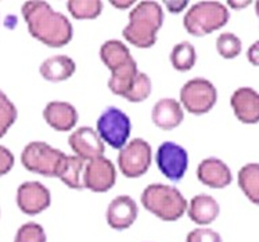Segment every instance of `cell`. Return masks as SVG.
Segmentation results:
<instances>
[{
    "label": "cell",
    "instance_id": "obj_1",
    "mask_svg": "<svg viewBox=\"0 0 259 242\" xmlns=\"http://www.w3.org/2000/svg\"><path fill=\"white\" fill-rule=\"evenodd\" d=\"M22 15L30 35L49 47H64L72 40V23L46 2H26Z\"/></svg>",
    "mask_w": 259,
    "mask_h": 242
},
{
    "label": "cell",
    "instance_id": "obj_2",
    "mask_svg": "<svg viewBox=\"0 0 259 242\" xmlns=\"http://www.w3.org/2000/svg\"><path fill=\"white\" fill-rule=\"evenodd\" d=\"M100 58L105 68L111 70L108 80L109 90L124 98L138 76L137 60L134 59L128 47L121 40L109 39L101 44Z\"/></svg>",
    "mask_w": 259,
    "mask_h": 242
},
{
    "label": "cell",
    "instance_id": "obj_3",
    "mask_svg": "<svg viewBox=\"0 0 259 242\" xmlns=\"http://www.w3.org/2000/svg\"><path fill=\"white\" fill-rule=\"evenodd\" d=\"M165 14L157 2H141L130 11L128 23L123 28L124 39L135 47L149 48L155 44Z\"/></svg>",
    "mask_w": 259,
    "mask_h": 242
},
{
    "label": "cell",
    "instance_id": "obj_4",
    "mask_svg": "<svg viewBox=\"0 0 259 242\" xmlns=\"http://www.w3.org/2000/svg\"><path fill=\"white\" fill-rule=\"evenodd\" d=\"M142 206L149 213L165 222L178 221L188 210V202L174 186L151 183L143 190Z\"/></svg>",
    "mask_w": 259,
    "mask_h": 242
},
{
    "label": "cell",
    "instance_id": "obj_5",
    "mask_svg": "<svg viewBox=\"0 0 259 242\" xmlns=\"http://www.w3.org/2000/svg\"><path fill=\"white\" fill-rule=\"evenodd\" d=\"M230 20V11L220 2H198L186 11L184 27L193 36H204L224 27Z\"/></svg>",
    "mask_w": 259,
    "mask_h": 242
},
{
    "label": "cell",
    "instance_id": "obj_6",
    "mask_svg": "<svg viewBox=\"0 0 259 242\" xmlns=\"http://www.w3.org/2000/svg\"><path fill=\"white\" fill-rule=\"evenodd\" d=\"M66 153L45 141H31L22 151L20 161L27 171L46 177H58Z\"/></svg>",
    "mask_w": 259,
    "mask_h": 242
},
{
    "label": "cell",
    "instance_id": "obj_7",
    "mask_svg": "<svg viewBox=\"0 0 259 242\" xmlns=\"http://www.w3.org/2000/svg\"><path fill=\"white\" fill-rule=\"evenodd\" d=\"M96 131L101 140L115 149H121L128 143L131 135V120L116 106H108L97 118Z\"/></svg>",
    "mask_w": 259,
    "mask_h": 242
},
{
    "label": "cell",
    "instance_id": "obj_8",
    "mask_svg": "<svg viewBox=\"0 0 259 242\" xmlns=\"http://www.w3.org/2000/svg\"><path fill=\"white\" fill-rule=\"evenodd\" d=\"M218 101V90L209 80L192 78L180 90V104L192 114H205Z\"/></svg>",
    "mask_w": 259,
    "mask_h": 242
},
{
    "label": "cell",
    "instance_id": "obj_9",
    "mask_svg": "<svg viewBox=\"0 0 259 242\" xmlns=\"http://www.w3.org/2000/svg\"><path fill=\"white\" fill-rule=\"evenodd\" d=\"M153 161V149L145 139H133L117 155V165L125 177L135 179L149 171Z\"/></svg>",
    "mask_w": 259,
    "mask_h": 242
},
{
    "label": "cell",
    "instance_id": "obj_10",
    "mask_svg": "<svg viewBox=\"0 0 259 242\" xmlns=\"http://www.w3.org/2000/svg\"><path fill=\"white\" fill-rule=\"evenodd\" d=\"M155 163L163 176L170 182H178L185 176L188 171L189 156L182 145L173 141H165L158 147Z\"/></svg>",
    "mask_w": 259,
    "mask_h": 242
},
{
    "label": "cell",
    "instance_id": "obj_11",
    "mask_svg": "<svg viewBox=\"0 0 259 242\" xmlns=\"http://www.w3.org/2000/svg\"><path fill=\"white\" fill-rule=\"evenodd\" d=\"M115 182L116 168L109 159L101 156L87 161L82 176L84 189L91 190L93 193H105L112 189Z\"/></svg>",
    "mask_w": 259,
    "mask_h": 242
},
{
    "label": "cell",
    "instance_id": "obj_12",
    "mask_svg": "<svg viewBox=\"0 0 259 242\" xmlns=\"http://www.w3.org/2000/svg\"><path fill=\"white\" fill-rule=\"evenodd\" d=\"M52 203V195L46 186L40 182H24L16 191V205L22 213L27 215H38Z\"/></svg>",
    "mask_w": 259,
    "mask_h": 242
},
{
    "label": "cell",
    "instance_id": "obj_13",
    "mask_svg": "<svg viewBox=\"0 0 259 242\" xmlns=\"http://www.w3.org/2000/svg\"><path fill=\"white\" fill-rule=\"evenodd\" d=\"M69 147L74 155L85 161L104 156L105 145L96 129L91 127H80L74 129L69 136Z\"/></svg>",
    "mask_w": 259,
    "mask_h": 242
},
{
    "label": "cell",
    "instance_id": "obj_14",
    "mask_svg": "<svg viewBox=\"0 0 259 242\" xmlns=\"http://www.w3.org/2000/svg\"><path fill=\"white\" fill-rule=\"evenodd\" d=\"M138 218V205L128 195H119L109 202L105 219L111 229L127 230L134 225Z\"/></svg>",
    "mask_w": 259,
    "mask_h": 242
},
{
    "label": "cell",
    "instance_id": "obj_15",
    "mask_svg": "<svg viewBox=\"0 0 259 242\" xmlns=\"http://www.w3.org/2000/svg\"><path fill=\"white\" fill-rule=\"evenodd\" d=\"M231 108L240 123H259V93L252 88L243 86L236 89L231 96Z\"/></svg>",
    "mask_w": 259,
    "mask_h": 242
},
{
    "label": "cell",
    "instance_id": "obj_16",
    "mask_svg": "<svg viewBox=\"0 0 259 242\" xmlns=\"http://www.w3.org/2000/svg\"><path fill=\"white\" fill-rule=\"evenodd\" d=\"M197 177L204 186L210 189H224L232 183L230 167L218 157H206L197 167Z\"/></svg>",
    "mask_w": 259,
    "mask_h": 242
},
{
    "label": "cell",
    "instance_id": "obj_17",
    "mask_svg": "<svg viewBox=\"0 0 259 242\" xmlns=\"http://www.w3.org/2000/svg\"><path fill=\"white\" fill-rule=\"evenodd\" d=\"M44 118L57 132H68L76 127L78 112L70 102L50 101L44 109Z\"/></svg>",
    "mask_w": 259,
    "mask_h": 242
},
{
    "label": "cell",
    "instance_id": "obj_18",
    "mask_svg": "<svg viewBox=\"0 0 259 242\" xmlns=\"http://www.w3.org/2000/svg\"><path fill=\"white\" fill-rule=\"evenodd\" d=\"M151 120L162 131H171L184 121V109L174 98H161L154 105Z\"/></svg>",
    "mask_w": 259,
    "mask_h": 242
},
{
    "label": "cell",
    "instance_id": "obj_19",
    "mask_svg": "<svg viewBox=\"0 0 259 242\" xmlns=\"http://www.w3.org/2000/svg\"><path fill=\"white\" fill-rule=\"evenodd\" d=\"M188 217L196 225L206 226L216 221L220 214V205L208 194H197L188 203Z\"/></svg>",
    "mask_w": 259,
    "mask_h": 242
},
{
    "label": "cell",
    "instance_id": "obj_20",
    "mask_svg": "<svg viewBox=\"0 0 259 242\" xmlns=\"http://www.w3.org/2000/svg\"><path fill=\"white\" fill-rule=\"evenodd\" d=\"M39 73L49 82H62L76 73V62L68 55L49 56L40 64Z\"/></svg>",
    "mask_w": 259,
    "mask_h": 242
},
{
    "label": "cell",
    "instance_id": "obj_21",
    "mask_svg": "<svg viewBox=\"0 0 259 242\" xmlns=\"http://www.w3.org/2000/svg\"><path fill=\"white\" fill-rule=\"evenodd\" d=\"M87 161L76 155H68L65 159V163L62 165L58 179L64 185H66L69 189L82 190L84 183H82V176H84V169Z\"/></svg>",
    "mask_w": 259,
    "mask_h": 242
},
{
    "label": "cell",
    "instance_id": "obj_22",
    "mask_svg": "<svg viewBox=\"0 0 259 242\" xmlns=\"http://www.w3.org/2000/svg\"><path fill=\"white\" fill-rule=\"evenodd\" d=\"M238 185L248 201L259 206V163H248L239 169Z\"/></svg>",
    "mask_w": 259,
    "mask_h": 242
},
{
    "label": "cell",
    "instance_id": "obj_23",
    "mask_svg": "<svg viewBox=\"0 0 259 242\" xmlns=\"http://www.w3.org/2000/svg\"><path fill=\"white\" fill-rule=\"evenodd\" d=\"M170 64L178 72H189L190 69H193L197 60V52L196 48L190 42L184 40L180 42L171 48L169 55Z\"/></svg>",
    "mask_w": 259,
    "mask_h": 242
},
{
    "label": "cell",
    "instance_id": "obj_24",
    "mask_svg": "<svg viewBox=\"0 0 259 242\" xmlns=\"http://www.w3.org/2000/svg\"><path fill=\"white\" fill-rule=\"evenodd\" d=\"M69 14L74 19H95L103 11V2L100 0H69L66 3Z\"/></svg>",
    "mask_w": 259,
    "mask_h": 242
},
{
    "label": "cell",
    "instance_id": "obj_25",
    "mask_svg": "<svg viewBox=\"0 0 259 242\" xmlns=\"http://www.w3.org/2000/svg\"><path fill=\"white\" fill-rule=\"evenodd\" d=\"M216 50L223 58L232 59L242 52V40L234 32H222L216 39Z\"/></svg>",
    "mask_w": 259,
    "mask_h": 242
},
{
    "label": "cell",
    "instance_id": "obj_26",
    "mask_svg": "<svg viewBox=\"0 0 259 242\" xmlns=\"http://www.w3.org/2000/svg\"><path fill=\"white\" fill-rule=\"evenodd\" d=\"M151 92H153V84H151L150 77L146 73L139 72L134 81L133 88L130 89L124 100L130 101V102H142L149 98Z\"/></svg>",
    "mask_w": 259,
    "mask_h": 242
},
{
    "label": "cell",
    "instance_id": "obj_27",
    "mask_svg": "<svg viewBox=\"0 0 259 242\" xmlns=\"http://www.w3.org/2000/svg\"><path fill=\"white\" fill-rule=\"evenodd\" d=\"M18 118V110L7 94L0 90V139L8 132Z\"/></svg>",
    "mask_w": 259,
    "mask_h": 242
},
{
    "label": "cell",
    "instance_id": "obj_28",
    "mask_svg": "<svg viewBox=\"0 0 259 242\" xmlns=\"http://www.w3.org/2000/svg\"><path fill=\"white\" fill-rule=\"evenodd\" d=\"M46 231L39 223L27 222L16 230L14 242H46Z\"/></svg>",
    "mask_w": 259,
    "mask_h": 242
},
{
    "label": "cell",
    "instance_id": "obj_29",
    "mask_svg": "<svg viewBox=\"0 0 259 242\" xmlns=\"http://www.w3.org/2000/svg\"><path fill=\"white\" fill-rule=\"evenodd\" d=\"M185 242H223L222 235L209 227H196L186 235Z\"/></svg>",
    "mask_w": 259,
    "mask_h": 242
},
{
    "label": "cell",
    "instance_id": "obj_30",
    "mask_svg": "<svg viewBox=\"0 0 259 242\" xmlns=\"http://www.w3.org/2000/svg\"><path fill=\"white\" fill-rule=\"evenodd\" d=\"M14 163H15L14 153L7 147L0 145V176L7 175L14 167Z\"/></svg>",
    "mask_w": 259,
    "mask_h": 242
},
{
    "label": "cell",
    "instance_id": "obj_31",
    "mask_svg": "<svg viewBox=\"0 0 259 242\" xmlns=\"http://www.w3.org/2000/svg\"><path fill=\"white\" fill-rule=\"evenodd\" d=\"M188 0H173V2H163V6L171 14H180L188 7Z\"/></svg>",
    "mask_w": 259,
    "mask_h": 242
},
{
    "label": "cell",
    "instance_id": "obj_32",
    "mask_svg": "<svg viewBox=\"0 0 259 242\" xmlns=\"http://www.w3.org/2000/svg\"><path fill=\"white\" fill-rule=\"evenodd\" d=\"M247 59L252 66H259V39L255 40L247 50Z\"/></svg>",
    "mask_w": 259,
    "mask_h": 242
},
{
    "label": "cell",
    "instance_id": "obj_33",
    "mask_svg": "<svg viewBox=\"0 0 259 242\" xmlns=\"http://www.w3.org/2000/svg\"><path fill=\"white\" fill-rule=\"evenodd\" d=\"M111 4H112L113 7L119 8V10H127V8H130L131 6H134V4H137L134 0H119V2H116V0H111Z\"/></svg>",
    "mask_w": 259,
    "mask_h": 242
},
{
    "label": "cell",
    "instance_id": "obj_34",
    "mask_svg": "<svg viewBox=\"0 0 259 242\" xmlns=\"http://www.w3.org/2000/svg\"><path fill=\"white\" fill-rule=\"evenodd\" d=\"M250 0H244V2H228L227 6H230V7H232L234 10H240V8L247 7V6H250Z\"/></svg>",
    "mask_w": 259,
    "mask_h": 242
},
{
    "label": "cell",
    "instance_id": "obj_35",
    "mask_svg": "<svg viewBox=\"0 0 259 242\" xmlns=\"http://www.w3.org/2000/svg\"><path fill=\"white\" fill-rule=\"evenodd\" d=\"M255 12H256V16H258V19H259V2L255 3Z\"/></svg>",
    "mask_w": 259,
    "mask_h": 242
}]
</instances>
